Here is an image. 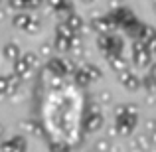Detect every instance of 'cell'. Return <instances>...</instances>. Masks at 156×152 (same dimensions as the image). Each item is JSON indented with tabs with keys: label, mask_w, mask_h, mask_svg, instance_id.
Here are the masks:
<instances>
[{
	"label": "cell",
	"mask_w": 156,
	"mask_h": 152,
	"mask_svg": "<svg viewBox=\"0 0 156 152\" xmlns=\"http://www.w3.org/2000/svg\"><path fill=\"white\" fill-rule=\"evenodd\" d=\"M81 118V97L73 87L53 91L44 107V121L55 140L71 144L77 138Z\"/></svg>",
	"instance_id": "cell-1"
}]
</instances>
